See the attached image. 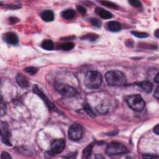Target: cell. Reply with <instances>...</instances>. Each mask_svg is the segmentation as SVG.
<instances>
[{"mask_svg":"<svg viewBox=\"0 0 159 159\" xmlns=\"http://www.w3.org/2000/svg\"><path fill=\"white\" fill-rule=\"evenodd\" d=\"M108 84L111 86H122L126 82V77L124 73L119 70H111L105 75Z\"/></svg>","mask_w":159,"mask_h":159,"instance_id":"1","label":"cell"},{"mask_svg":"<svg viewBox=\"0 0 159 159\" xmlns=\"http://www.w3.org/2000/svg\"><path fill=\"white\" fill-rule=\"evenodd\" d=\"M102 81L101 75L96 71H90L85 75V84L87 88L92 90L99 88Z\"/></svg>","mask_w":159,"mask_h":159,"instance_id":"2","label":"cell"},{"mask_svg":"<svg viewBox=\"0 0 159 159\" xmlns=\"http://www.w3.org/2000/svg\"><path fill=\"white\" fill-rule=\"evenodd\" d=\"M126 101L128 106L135 111H141L145 108V103L141 95L135 94L127 97Z\"/></svg>","mask_w":159,"mask_h":159,"instance_id":"3","label":"cell"},{"mask_svg":"<svg viewBox=\"0 0 159 159\" xmlns=\"http://www.w3.org/2000/svg\"><path fill=\"white\" fill-rule=\"evenodd\" d=\"M127 152V149L124 145L116 142H111L106 148V153L110 156H118Z\"/></svg>","mask_w":159,"mask_h":159,"instance_id":"4","label":"cell"},{"mask_svg":"<svg viewBox=\"0 0 159 159\" xmlns=\"http://www.w3.org/2000/svg\"><path fill=\"white\" fill-rule=\"evenodd\" d=\"M83 137V128L78 124H74L68 129V138L72 141H78Z\"/></svg>","mask_w":159,"mask_h":159,"instance_id":"5","label":"cell"},{"mask_svg":"<svg viewBox=\"0 0 159 159\" xmlns=\"http://www.w3.org/2000/svg\"><path fill=\"white\" fill-rule=\"evenodd\" d=\"M56 90L65 97H72L76 95V90L67 84L57 83L55 85Z\"/></svg>","mask_w":159,"mask_h":159,"instance_id":"6","label":"cell"},{"mask_svg":"<svg viewBox=\"0 0 159 159\" xmlns=\"http://www.w3.org/2000/svg\"><path fill=\"white\" fill-rule=\"evenodd\" d=\"M1 141L5 144L11 146V143L9 140L11 137V133L9 129V126L5 122H1Z\"/></svg>","mask_w":159,"mask_h":159,"instance_id":"7","label":"cell"},{"mask_svg":"<svg viewBox=\"0 0 159 159\" xmlns=\"http://www.w3.org/2000/svg\"><path fill=\"white\" fill-rule=\"evenodd\" d=\"M65 147V141L63 139H57L53 141L51 145V151L54 154H60L61 153Z\"/></svg>","mask_w":159,"mask_h":159,"instance_id":"8","label":"cell"},{"mask_svg":"<svg viewBox=\"0 0 159 159\" xmlns=\"http://www.w3.org/2000/svg\"><path fill=\"white\" fill-rule=\"evenodd\" d=\"M33 91L35 93L37 94L39 96H40L41 98L46 103V104H47V105L49 106V108H50V109L53 110L55 111H58V110H57V108H55V106L53 105V104L49 100V99L47 98V97H46V96L39 90V89L38 88V87L37 86H34Z\"/></svg>","mask_w":159,"mask_h":159,"instance_id":"9","label":"cell"},{"mask_svg":"<svg viewBox=\"0 0 159 159\" xmlns=\"http://www.w3.org/2000/svg\"><path fill=\"white\" fill-rule=\"evenodd\" d=\"M4 39L7 44L10 45H16L18 44V37L17 35L14 32H7L4 34Z\"/></svg>","mask_w":159,"mask_h":159,"instance_id":"10","label":"cell"},{"mask_svg":"<svg viewBox=\"0 0 159 159\" xmlns=\"http://www.w3.org/2000/svg\"><path fill=\"white\" fill-rule=\"evenodd\" d=\"M96 13L98 16L104 19H110L113 17V15L110 11L104 9L101 7H96Z\"/></svg>","mask_w":159,"mask_h":159,"instance_id":"11","label":"cell"},{"mask_svg":"<svg viewBox=\"0 0 159 159\" xmlns=\"http://www.w3.org/2000/svg\"><path fill=\"white\" fill-rule=\"evenodd\" d=\"M121 28V25L119 22L112 21L107 23V29L111 32H118Z\"/></svg>","mask_w":159,"mask_h":159,"instance_id":"12","label":"cell"},{"mask_svg":"<svg viewBox=\"0 0 159 159\" xmlns=\"http://www.w3.org/2000/svg\"><path fill=\"white\" fill-rule=\"evenodd\" d=\"M136 84L138 86L141 87L142 90L145 92L147 93H149L152 91L153 85L149 81H143Z\"/></svg>","mask_w":159,"mask_h":159,"instance_id":"13","label":"cell"},{"mask_svg":"<svg viewBox=\"0 0 159 159\" xmlns=\"http://www.w3.org/2000/svg\"><path fill=\"white\" fill-rule=\"evenodd\" d=\"M18 84L22 88H27L29 87V83L28 79L22 74H18L16 78Z\"/></svg>","mask_w":159,"mask_h":159,"instance_id":"14","label":"cell"},{"mask_svg":"<svg viewBox=\"0 0 159 159\" xmlns=\"http://www.w3.org/2000/svg\"><path fill=\"white\" fill-rule=\"evenodd\" d=\"M75 11L72 9H68L63 11L61 13V16L66 20H72L75 17Z\"/></svg>","mask_w":159,"mask_h":159,"instance_id":"15","label":"cell"},{"mask_svg":"<svg viewBox=\"0 0 159 159\" xmlns=\"http://www.w3.org/2000/svg\"><path fill=\"white\" fill-rule=\"evenodd\" d=\"M42 19L45 22H51L54 19V14L51 10H45L41 14Z\"/></svg>","mask_w":159,"mask_h":159,"instance_id":"16","label":"cell"},{"mask_svg":"<svg viewBox=\"0 0 159 159\" xmlns=\"http://www.w3.org/2000/svg\"><path fill=\"white\" fill-rule=\"evenodd\" d=\"M95 142H92L90 144H89L83 149L82 152V158H89L92 154L93 147Z\"/></svg>","mask_w":159,"mask_h":159,"instance_id":"17","label":"cell"},{"mask_svg":"<svg viewBox=\"0 0 159 159\" xmlns=\"http://www.w3.org/2000/svg\"><path fill=\"white\" fill-rule=\"evenodd\" d=\"M42 47L46 50H52L54 48V45L51 40H44L42 43Z\"/></svg>","mask_w":159,"mask_h":159,"instance_id":"18","label":"cell"},{"mask_svg":"<svg viewBox=\"0 0 159 159\" xmlns=\"http://www.w3.org/2000/svg\"><path fill=\"white\" fill-rule=\"evenodd\" d=\"M98 37H99V36L98 34H94V33H90V34H87L86 35H85V36L81 37V39L82 40H87L89 41L94 42L96 41V39Z\"/></svg>","mask_w":159,"mask_h":159,"instance_id":"19","label":"cell"},{"mask_svg":"<svg viewBox=\"0 0 159 159\" xmlns=\"http://www.w3.org/2000/svg\"><path fill=\"white\" fill-rule=\"evenodd\" d=\"M102 5L106 6L107 7H109L111 9H113L115 10H117L119 9V7L117 5H116L115 3L111 2V1H101L99 2Z\"/></svg>","mask_w":159,"mask_h":159,"instance_id":"20","label":"cell"},{"mask_svg":"<svg viewBox=\"0 0 159 159\" xmlns=\"http://www.w3.org/2000/svg\"><path fill=\"white\" fill-rule=\"evenodd\" d=\"M75 47V44L72 42H68L61 45V49L65 51L70 50Z\"/></svg>","mask_w":159,"mask_h":159,"instance_id":"21","label":"cell"},{"mask_svg":"<svg viewBox=\"0 0 159 159\" xmlns=\"http://www.w3.org/2000/svg\"><path fill=\"white\" fill-rule=\"evenodd\" d=\"M83 108H84V110L87 112V114L90 116V117L93 118L95 117L96 116H95V112H93V111L92 110L91 108L88 103H85L83 104Z\"/></svg>","mask_w":159,"mask_h":159,"instance_id":"22","label":"cell"},{"mask_svg":"<svg viewBox=\"0 0 159 159\" xmlns=\"http://www.w3.org/2000/svg\"><path fill=\"white\" fill-rule=\"evenodd\" d=\"M90 21L93 26L95 27H96V28H101V25H102V22L99 19H97V18H91V19H90Z\"/></svg>","mask_w":159,"mask_h":159,"instance_id":"23","label":"cell"},{"mask_svg":"<svg viewBox=\"0 0 159 159\" xmlns=\"http://www.w3.org/2000/svg\"><path fill=\"white\" fill-rule=\"evenodd\" d=\"M131 33L133 34L134 36L138 38H146L149 37V34L146 32H137V31H132Z\"/></svg>","mask_w":159,"mask_h":159,"instance_id":"24","label":"cell"},{"mask_svg":"<svg viewBox=\"0 0 159 159\" xmlns=\"http://www.w3.org/2000/svg\"><path fill=\"white\" fill-rule=\"evenodd\" d=\"M97 111H98L100 113L104 114L108 111V106L104 105V104H99V105L96 108Z\"/></svg>","mask_w":159,"mask_h":159,"instance_id":"25","label":"cell"},{"mask_svg":"<svg viewBox=\"0 0 159 159\" xmlns=\"http://www.w3.org/2000/svg\"><path fill=\"white\" fill-rule=\"evenodd\" d=\"M25 71L30 75H34L37 72V68L36 67H28V68H25Z\"/></svg>","mask_w":159,"mask_h":159,"instance_id":"26","label":"cell"},{"mask_svg":"<svg viewBox=\"0 0 159 159\" xmlns=\"http://www.w3.org/2000/svg\"><path fill=\"white\" fill-rule=\"evenodd\" d=\"M0 112H1V116L5 115L6 112V104L3 102L2 96L1 99V110H0Z\"/></svg>","mask_w":159,"mask_h":159,"instance_id":"27","label":"cell"},{"mask_svg":"<svg viewBox=\"0 0 159 159\" xmlns=\"http://www.w3.org/2000/svg\"><path fill=\"white\" fill-rule=\"evenodd\" d=\"M129 3H130L132 6H134L135 7H142L141 2L139 1H137V0H131V1H129Z\"/></svg>","mask_w":159,"mask_h":159,"instance_id":"28","label":"cell"},{"mask_svg":"<svg viewBox=\"0 0 159 159\" xmlns=\"http://www.w3.org/2000/svg\"><path fill=\"white\" fill-rule=\"evenodd\" d=\"M76 8H77V10L78 11V12L80 13H81V14H85L87 13V9L86 8H85V7L82 6H80V5H78L76 6Z\"/></svg>","mask_w":159,"mask_h":159,"instance_id":"29","label":"cell"},{"mask_svg":"<svg viewBox=\"0 0 159 159\" xmlns=\"http://www.w3.org/2000/svg\"><path fill=\"white\" fill-rule=\"evenodd\" d=\"M11 156H10V155L6 152H3L1 155V159H11Z\"/></svg>","mask_w":159,"mask_h":159,"instance_id":"30","label":"cell"},{"mask_svg":"<svg viewBox=\"0 0 159 159\" xmlns=\"http://www.w3.org/2000/svg\"><path fill=\"white\" fill-rule=\"evenodd\" d=\"M19 21V19L16 17H11L9 18V22L11 24H14Z\"/></svg>","mask_w":159,"mask_h":159,"instance_id":"31","label":"cell"},{"mask_svg":"<svg viewBox=\"0 0 159 159\" xmlns=\"http://www.w3.org/2000/svg\"><path fill=\"white\" fill-rule=\"evenodd\" d=\"M158 156H153L152 154H145L143 156V158H158Z\"/></svg>","mask_w":159,"mask_h":159,"instance_id":"32","label":"cell"},{"mask_svg":"<svg viewBox=\"0 0 159 159\" xmlns=\"http://www.w3.org/2000/svg\"><path fill=\"white\" fill-rule=\"evenodd\" d=\"M133 41H132L131 39H129L127 40L126 42V44L127 45V46H129V47H133Z\"/></svg>","mask_w":159,"mask_h":159,"instance_id":"33","label":"cell"},{"mask_svg":"<svg viewBox=\"0 0 159 159\" xmlns=\"http://www.w3.org/2000/svg\"><path fill=\"white\" fill-rule=\"evenodd\" d=\"M158 87H157L156 90V91H155L154 93V97L156 98V99H158L159 98V92H158Z\"/></svg>","mask_w":159,"mask_h":159,"instance_id":"34","label":"cell"},{"mask_svg":"<svg viewBox=\"0 0 159 159\" xmlns=\"http://www.w3.org/2000/svg\"><path fill=\"white\" fill-rule=\"evenodd\" d=\"M154 133H156L157 135H159V128H158V124H157L156 126L154 128Z\"/></svg>","mask_w":159,"mask_h":159,"instance_id":"35","label":"cell"},{"mask_svg":"<svg viewBox=\"0 0 159 159\" xmlns=\"http://www.w3.org/2000/svg\"><path fill=\"white\" fill-rule=\"evenodd\" d=\"M154 81H156V83H158L159 82V73H157L156 76L154 78Z\"/></svg>","mask_w":159,"mask_h":159,"instance_id":"36","label":"cell"},{"mask_svg":"<svg viewBox=\"0 0 159 159\" xmlns=\"http://www.w3.org/2000/svg\"><path fill=\"white\" fill-rule=\"evenodd\" d=\"M154 35H155V36H156L157 38H158V29H157L156 30V32H154Z\"/></svg>","mask_w":159,"mask_h":159,"instance_id":"37","label":"cell"},{"mask_svg":"<svg viewBox=\"0 0 159 159\" xmlns=\"http://www.w3.org/2000/svg\"><path fill=\"white\" fill-rule=\"evenodd\" d=\"M96 158H103L104 157L103 156H98V154H96Z\"/></svg>","mask_w":159,"mask_h":159,"instance_id":"38","label":"cell"}]
</instances>
